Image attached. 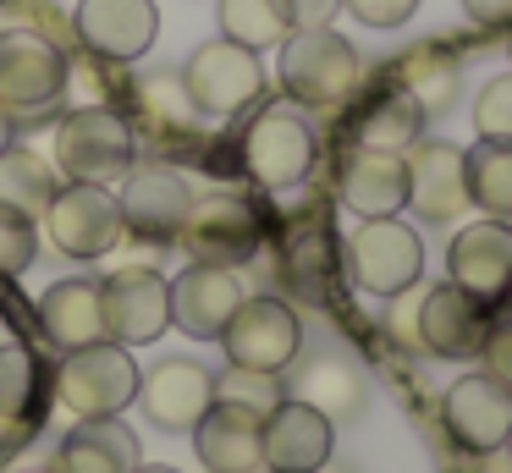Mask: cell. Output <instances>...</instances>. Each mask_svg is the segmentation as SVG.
Wrapping results in <instances>:
<instances>
[{
  "mask_svg": "<svg viewBox=\"0 0 512 473\" xmlns=\"http://www.w3.org/2000/svg\"><path fill=\"white\" fill-rule=\"evenodd\" d=\"M50 165H56L67 182L116 187L138 165V132H133V121L111 105H72V110H61V121H56Z\"/></svg>",
  "mask_w": 512,
  "mask_h": 473,
  "instance_id": "1",
  "label": "cell"
},
{
  "mask_svg": "<svg viewBox=\"0 0 512 473\" xmlns=\"http://www.w3.org/2000/svg\"><path fill=\"white\" fill-rule=\"evenodd\" d=\"M364 83V55L336 28H298L281 39V88L298 110H342Z\"/></svg>",
  "mask_w": 512,
  "mask_h": 473,
  "instance_id": "2",
  "label": "cell"
},
{
  "mask_svg": "<svg viewBox=\"0 0 512 473\" xmlns=\"http://www.w3.org/2000/svg\"><path fill=\"white\" fill-rule=\"evenodd\" d=\"M67 61L72 55L39 33L0 28V110L12 127H39L67 110Z\"/></svg>",
  "mask_w": 512,
  "mask_h": 473,
  "instance_id": "3",
  "label": "cell"
},
{
  "mask_svg": "<svg viewBox=\"0 0 512 473\" xmlns=\"http://www.w3.org/2000/svg\"><path fill=\"white\" fill-rule=\"evenodd\" d=\"M182 88H188L193 110L204 121H232L243 110H254L265 99V66H259V50H243L232 39H210L188 55L182 66Z\"/></svg>",
  "mask_w": 512,
  "mask_h": 473,
  "instance_id": "4",
  "label": "cell"
},
{
  "mask_svg": "<svg viewBox=\"0 0 512 473\" xmlns=\"http://www.w3.org/2000/svg\"><path fill=\"white\" fill-rule=\"evenodd\" d=\"M314 154H320V138H314L309 116H303L292 99L259 105V116L248 121V132H243V165L259 187H270V193L298 187L303 176L314 171Z\"/></svg>",
  "mask_w": 512,
  "mask_h": 473,
  "instance_id": "5",
  "label": "cell"
},
{
  "mask_svg": "<svg viewBox=\"0 0 512 473\" xmlns=\"http://www.w3.org/2000/svg\"><path fill=\"white\" fill-rule=\"evenodd\" d=\"M177 248L188 253V264H226V270H243L259 259L265 248V220L248 204L243 193H210L193 198L188 220L177 231Z\"/></svg>",
  "mask_w": 512,
  "mask_h": 473,
  "instance_id": "6",
  "label": "cell"
},
{
  "mask_svg": "<svg viewBox=\"0 0 512 473\" xmlns=\"http://www.w3.org/2000/svg\"><path fill=\"white\" fill-rule=\"evenodd\" d=\"M56 396H61V407H67L72 418H111V413H122V407H133V396H138L133 347L94 341V347L61 352Z\"/></svg>",
  "mask_w": 512,
  "mask_h": 473,
  "instance_id": "7",
  "label": "cell"
},
{
  "mask_svg": "<svg viewBox=\"0 0 512 473\" xmlns=\"http://www.w3.org/2000/svg\"><path fill=\"white\" fill-rule=\"evenodd\" d=\"M39 226H45L50 248L78 259V264L105 259V253L127 237L116 193L111 187H89V182H61L56 198H50V209L39 215Z\"/></svg>",
  "mask_w": 512,
  "mask_h": 473,
  "instance_id": "8",
  "label": "cell"
},
{
  "mask_svg": "<svg viewBox=\"0 0 512 473\" xmlns=\"http://www.w3.org/2000/svg\"><path fill=\"white\" fill-rule=\"evenodd\" d=\"M221 347H226V363H237V369L281 374L303 352V325L292 314V303H281V297H243L221 330Z\"/></svg>",
  "mask_w": 512,
  "mask_h": 473,
  "instance_id": "9",
  "label": "cell"
},
{
  "mask_svg": "<svg viewBox=\"0 0 512 473\" xmlns=\"http://www.w3.org/2000/svg\"><path fill=\"white\" fill-rule=\"evenodd\" d=\"M347 275L364 286L369 297H397L408 286H419L424 275V242L413 226H402L397 215L364 220L347 237Z\"/></svg>",
  "mask_w": 512,
  "mask_h": 473,
  "instance_id": "10",
  "label": "cell"
},
{
  "mask_svg": "<svg viewBox=\"0 0 512 473\" xmlns=\"http://www.w3.org/2000/svg\"><path fill=\"white\" fill-rule=\"evenodd\" d=\"M116 187H122V193H116L122 231H133L138 242H155V248L177 242L182 220H188V209H193V187L177 165H160V160L133 165Z\"/></svg>",
  "mask_w": 512,
  "mask_h": 473,
  "instance_id": "11",
  "label": "cell"
},
{
  "mask_svg": "<svg viewBox=\"0 0 512 473\" xmlns=\"http://www.w3.org/2000/svg\"><path fill=\"white\" fill-rule=\"evenodd\" d=\"M105 297V336L116 347H149L171 330V281L149 264H122L100 281Z\"/></svg>",
  "mask_w": 512,
  "mask_h": 473,
  "instance_id": "12",
  "label": "cell"
},
{
  "mask_svg": "<svg viewBox=\"0 0 512 473\" xmlns=\"http://www.w3.org/2000/svg\"><path fill=\"white\" fill-rule=\"evenodd\" d=\"M72 33H78L83 55L122 66V61L149 55V44L160 39V6L155 0H78Z\"/></svg>",
  "mask_w": 512,
  "mask_h": 473,
  "instance_id": "13",
  "label": "cell"
},
{
  "mask_svg": "<svg viewBox=\"0 0 512 473\" xmlns=\"http://www.w3.org/2000/svg\"><path fill=\"white\" fill-rule=\"evenodd\" d=\"M490 330V308L479 297H468L457 281L419 286V319H413V341L435 358H479Z\"/></svg>",
  "mask_w": 512,
  "mask_h": 473,
  "instance_id": "14",
  "label": "cell"
},
{
  "mask_svg": "<svg viewBox=\"0 0 512 473\" xmlns=\"http://www.w3.org/2000/svg\"><path fill=\"white\" fill-rule=\"evenodd\" d=\"M402 165H408V209L430 226H446L457 220L463 209H474L468 198V165L457 143L441 138H419L402 149Z\"/></svg>",
  "mask_w": 512,
  "mask_h": 473,
  "instance_id": "15",
  "label": "cell"
},
{
  "mask_svg": "<svg viewBox=\"0 0 512 473\" xmlns=\"http://www.w3.org/2000/svg\"><path fill=\"white\" fill-rule=\"evenodd\" d=\"M133 402L144 407V418L155 429H166V435H193V424H199L215 402V374L193 358H160L149 374H138Z\"/></svg>",
  "mask_w": 512,
  "mask_h": 473,
  "instance_id": "16",
  "label": "cell"
},
{
  "mask_svg": "<svg viewBox=\"0 0 512 473\" xmlns=\"http://www.w3.org/2000/svg\"><path fill=\"white\" fill-rule=\"evenodd\" d=\"M446 275L479 297L485 308H501L512 292V220H474L446 248Z\"/></svg>",
  "mask_w": 512,
  "mask_h": 473,
  "instance_id": "17",
  "label": "cell"
},
{
  "mask_svg": "<svg viewBox=\"0 0 512 473\" xmlns=\"http://www.w3.org/2000/svg\"><path fill=\"white\" fill-rule=\"evenodd\" d=\"M243 275L226 270V264H188V270L171 281V325L193 341H221L226 319L243 303Z\"/></svg>",
  "mask_w": 512,
  "mask_h": 473,
  "instance_id": "18",
  "label": "cell"
},
{
  "mask_svg": "<svg viewBox=\"0 0 512 473\" xmlns=\"http://www.w3.org/2000/svg\"><path fill=\"white\" fill-rule=\"evenodd\" d=\"M336 446V424L309 402L287 396L265 413V473H325Z\"/></svg>",
  "mask_w": 512,
  "mask_h": 473,
  "instance_id": "19",
  "label": "cell"
},
{
  "mask_svg": "<svg viewBox=\"0 0 512 473\" xmlns=\"http://www.w3.org/2000/svg\"><path fill=\"white\" fill-rule=\"evenodd\" d=\"M441 418L452 429V440L463 451H501L512 429V391L496 380V374H463V380L446 391Z\"/></svg>",
  "mask_w": 512,
  "mask_h": 473,
  "instance_id": "20",
  "label": "cell"
},
{
  "mask_svg": "<svg viewBox=\"0 0 512 473\" xmlns=\"http://www.w3.org/2000/svg\"><path fill=\"white\" fill-rule=\"evenodd\" d=\"M193 446L210 473H265V418L237 402H210L193 424Z\"/></svg>",
  "mask_w": 512,
  "mask_h": 473,
  "instance_id": "21",
  "label": "cell"
},
{
  "mask_svg": "<svg viewBox=\"0 0 512 473\" xmlns=\"http://www.w3.org/2000/svg\"><path fill=\"white\" fill-rule=\"evenodd\" d=\"M336 193L358 220H386L397 209H408V165L391 149L353 143V154L342 160V176H336Z\"/></svg>",
  "mask_w": 512,
  "mask_h": 473,
  "instance_id": "22",
  "label": "cell"
},
{
  "mask_svg": "<svg viewBox=\"0 0 512 473\" xmlns=\"http://www.w3.org/2000/svg\"><path fill=\"white\" fill-rule=\"evenodd\" d=\"M39 330L56 352H78L94 347L105 336V297L94 275H72V281H56L45 297H39Z\"/></svg>",
  "mask_w": 512,
  "mask_h": 473,
  "instance_id": "23",
  "label": "cell"
},
{
  "mask_svg": "<svg viewBox=\"0 0 512 473\" xmlns=\"http://www.w3.org/2000/svg\"><path fill=\"white\" fill-rule=\"evenodd\" d=\"M138 435L122 424V418H78L67 440L56 451L61 473H133L138 468Z\"/></svg>",
  "mask_w": 512,
  "mask_h": 473,
  "instance_id": "24",
  "label": "cell"
},
{
  "mask_svg": "<svg viewBox=\"0 0 512 473\" xmlns=\"http://www.w3.org/2000/svg\"><path fill=\"white\" fill-rule=\"evenodd\" d=\"M424 138V110L413 105L408 88H397L386 77V83L375 88V94L358 105V121H353V143H364V149H391L402 154L408 143Z\"/></svg>",
  "mask_w": 512,
  "mask_h": 473,
  "instance_id": "25",
  "label": "cell"
},
{
  "mask_svg": "<svg viewBox=\"0 0 512 473\" xmlns=\"http://www.w3.org/2000/svg\"><path fill=\"white\" fill-rule=\"evenodd\" d=\"M287 396L309 402L314 413H325L336 424V418H353L358 407H364V374H358V363L342 358V352H320V358H309L298 369V380H292Z\"/></svg>",
  "mask_w": 512,
  "mask_h": 473,
  "instance_id": "26",
  "label": "cell"
},
{
  "mask_svg": "<svg viewBox=\"0 0 512 473\" xmlns=\"http://www.w3.org/2000/svg\"><path fill=\"white\" fill-rule=\"evenodd\" d=\"M138 99V127L155 149H171V143H188L193 127H199V110H193L182 77H149V83L133 88Z\"/></svg>",
  "mask_w": 512,
  "mask_h": 473,
  "instance_id": "27",
  "label": "cell"
},
{
  "mask_svg": "<svg viewBox=\"0 0 512 473\" xmlns=\"http://www.w3.org/2000/svg\"><path fill=\"white\" fill-rule=\"evenodd\" d=\"M61 187V171L45 160V154L23 149V143H6L0 149V209H17V215L39 220L50 209Z\"/></svg>",
  "mask_w": 512,
  "mask_h": 473,
  "instance_id": "28",
  "label": "cell"
},
{
  "mask_svg": "<svg viewBox=\"0 0 512 473\" xmlns=\"http://www.w3.org/2000/svg\"><path fill=\"white\" fill-rule=\"evenodd\" d=\"M391 83L408 88L413 105H419L424 116H441V110L457 99V61L441 55L435 44H419V50H408L397 66H391Z\"/></svg>",
  "mask_w": 512,
  "mask_h": 473,
  "instance_id": "29",
  "label": "cell"
},
{
  "mask_svg": "<svg viewBox=\"0 0 512 473\" xmlns=\"http://www.w3.org/2000/svg\"><path fill=\"white\" fill-rule=\"evenodd\" d=\"M331 264H336L331 226H320V220H298V226H292L287 237H281V275H287V281L298 286V292L325 297Z\"/></svg>",
  "mask_w": 512,
  "mask_h": 473,
  "instance_id": "30",
  "label": "cell"
},
{
  "mask_svg": "<svg viewBox=\"0 0 512 473\" xmlns=\"http://www.w3.org/2000/svg\"><path fill=\"white\" fill-rule=\"evenodd\" d=\"M287 33H298L287 0H221V39L243 50H281Z\"/></svg>",
  "mask_w": 512,
  "mask_h": 473,
  "instance_id": "31",
  "label": "cell"
},
{
  "mask_svg": "<svg viewBox=\"0 0 512 473\" xmlns=\"http://www.w3.org/2000/svg\"><path fill=\"white\" fill-rule=\"evenodd\" d=\"M468 165V198L485 209L490 220H512V143H485L463 149Z\"/></svg>",
  "mask_w": 512,
  "mask_h": 473,
  "instance_id": "32",
  "label": "cell"
},
{
  "mask_svg": "<svg viewBox=\"0 0 512 473\" xmlns=\"http://www.w3.org/2000/svg\"><path fill=\"white\" fill-rule=\"evenodd\" d=\"M39 413V363L23 341H0V424L34 429Z\"/></svg>",
  "mask_w": 512,
  "mask_h": 473,
  "instance_id": "33",
  "label": "cell"
},
{
  "mask_svg": "<svg viewBox=\"0 0 512 473\" xmlns=\"http://www.w3.org/2000/svg\"><path fill=\"white\" fill-rule=\"evenodd\" d=\"M215 402H237V407H248V413H259L265 418L270 407H281L287 402V385H281V374H265V369H226L221 380H215Z\"/></svg>",
  "mask_w": 512,
  "mask_h": 473,
  "instance_id": "34",
  "label": "cell"
},
{
  "mask_svg": "<svg viewBox=\"0 0 512 473\" xmlns=\"http://www.w3.org/2000/svg\"><path fill=\"white\" fill-rule=\"evenodd\" d=\"M6 6V17H12V28L23 33H39L45 44H56V50H78V33H72V11L50 6V0H0Z\"/></svg>",
  "mask_w": 512,
  "mask_h": 473,
  "instance_id": "35",
  "label": "cell"
},
{
  "mask_svg": "<svg viewBox=\"0 0 512 473\" xmlns=\"http://www.w3.org/2000/svg\"><path fill=\"white\" fill-rule=\"evenodd\" d=\"M474 132L485 143H512V72L479 88V99H474Z\"/></svg>",
  "mask_w": 512,
  "mask_h": 473,
  "instance_id": "36",
  "label": "cell"
},
{
  "mask_svg": "<svg viewBox=\"0 0 512 473\" xmlns=\"http://www.w3.org/2000/svg\"><path fill=\"white\" fill-rule=\"evenodd\" d=\"M39 253V220L0 209V275H23Z\"/></svg>",
  "mask_w": 512,
  "mask_h": 473,
  "instance_id": "37",
  "label": "cell"
},
{
  "mask_svg": "<svg viewBox=\"0 0 512 473\" xmlns=\"http://www.w3.org/2000/svg\"><path fill=\"white\" fill-rule=\"evenodd\" d=\"M479 363H485V374H496V380L512 391V314L490 319L485 347H479Z\"/></svg>",
  "mask_w": 512,
  "mask_h": 473,
  "instance_id": "38",
  "label": "cell"
},
{
  "mask_svg": "<svg viewBox=\"0 0 512 473\" xmlns=\"http://www.w3.org/2000/svg\"><path fill=\"white\" fill-rule=\"evenodd\" d=\"M364 28H402V22L419 11V0H342Z\"/></svg>",
  "mask_w": 512,
  "mask_h": 473,
  "instance_id": "39",
  "label": "cell"
},
{
  "mask_svg": "<svg viewBox=\"0 0 512 473\" xmlns=\"http://www.w3.org/2000/svg\"><path fill=\"white\" fill-rule=\"evenodd\" d=\"M287 11H292V28H331L342 0H287Z\"/></svg>",
  "mask_w": 512,
  "mask_h": 473,
  "instance_id": "40",
  "label": "cell"
},
{
  "mask_svg": "<svg viewBox=\"0 0 512 473\" xmlns=\"http://www.w3.org/2000/svg\"><path fill=\"white\" fill-rule=\"evenodd\" d=\"M463 11L479 28H512V0H463Z\"/></svg>",
  "mask_w": 512,
  "mask_h": 473,
  "instance_id": "41",
  "label": "cell"
},
{
  "mask_svg": "<svg viewBox=\"0 0 512 473\" xmlns=\"http://www.w3.org/2000/svg\"><path fill=\"white\" fill-rule=\"evenodd\" d=\"M6 143H17V127H12V116L0 110V149H6Z\"/></svg>",
  "mask_w": 512,
  "mask_h": 473,
  "instance_id": "42",
  "label": "cell"
},
{
  "mask_svg": "<svg viewBox=\"0 0 512 473\" xmlns=\"http://www.w3.org/2000/svg\"><path fill=\"white\" fill-rule=\"evenodd\" d=\"M133 473H177V468H160V462H149V468H144V462H138Z\"/></svg>",
  "mask_w": 512,
  "mask_h": 473,
  "instance_id": "43",
  "label": "cell"
},
{
  "mask_svg": "<svg viewBox=\"0 0 512 473\" xmlns=\"http://www.w3.org/2000/svg\"><path fill=\"white\" fill-rule=\"evenodd\" d=\"M28 473H61V468H56V462H50V468H28Z\"/></svg>",
  "mask_w": 512,
  "mask_h": 473,
  "instance_id": "44",
  "label": "cell"
},
{
  "mask_svg": "<svg viewBox=\"0 0 512 473\" xmlns=\"http://www.w3.org/2000/svg\"><path fill=\"white\" fill-rule=\"evenodd\" d=\"M507 314H512V292H507Z\"/></svg>",
  "mask_w": 512,
  "mask_h": 473,
  "instance_id": "45",
  "label": "cell"
},
{
  "mask_svg": "<svg viewBox=\"0 0 512 473\" xmlns=\"http://www.w3.org/2000/svg\"><path fill=\"white\" fill-rule=\"evenodd\" d=\"M507 451H512V429H507Z\"/></svg>",
  "mask_w": 512,
  "mask_h": 473,
  "instance_id": "46",
  "label": "cell"
}]
</instances>
